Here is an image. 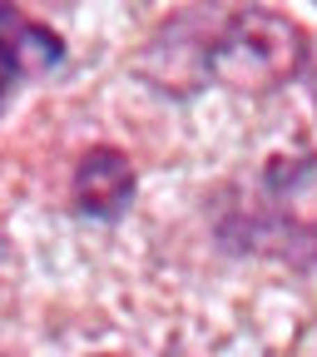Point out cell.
<instances>
[{"instance_id":"obj_1","label":"cell","mask_w":317,"mask_h":357,"mask_svg":"<svg viewBox=\"0 0 317 357\" xmlns=\"http://www.w3.org/2000/svg\"><path fill=\"white\" fill-rule=\"evenodd\" d=\"M312 65V40L288 10L238 6L203 30V79L238 95H273Z\"/></svg>"},{"instance_id":"obj_2","label":"cell","mask_w":317,"mask_h":357,"mask_svg":"<svg viewBox=\"0 0 317 357\" xmlns=\"http://www.w3.org/2000/svg\"><path fill=\"white\" fill-rule=\"evenodd\" d=\"M134 194H139V174H134L129 154L114 144H89L75 159V178H70V208L79 218L95 223H114L129 213Z\"/></svg>"},{"instance_id":"obj_3","label":"cell","mask_w":317,"mask_h":357,"mask_svg":"<svg viewBox=\"0 0 317 357\" xmlns=\"http://www.w3.org/2000/svg\"><path fill=\"white\" fill-rule=\"evenodd\" d=\"M60 60H65V40L50 25H40L15 6H0V109L10 105L20 79L55 70Z\"/></svg>"},{"instance_id":"obj_4","label":"cell","mask_w":317,"mask_h":357,"mask_svg":"<svg viewBox=\"0 0 317 357\" xmlns=\"http://www.w3.org/2000/svg\"><path fill=\"white\" fill-rule=\"evenodd\" d=\"M0 258H6V238H0Z\"/></svg>"}]
</instances>
